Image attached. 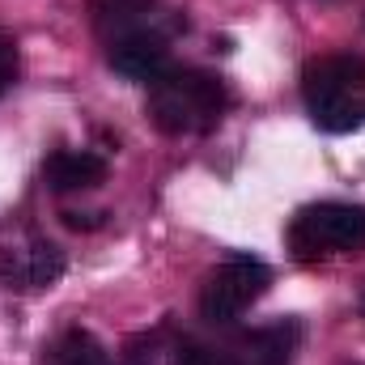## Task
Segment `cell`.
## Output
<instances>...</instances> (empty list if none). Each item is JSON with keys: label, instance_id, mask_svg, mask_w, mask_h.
Returning a JSON list of instances; mask_svg holds the SVG:
<instances>
[{"label": "cell", "instance_id": "7", "mask_svg": "<svg viewBox=\"0 0 365 365\" xmlns=\"http://www.w3.org/2000/svg\"><path fill=\"white\" fill-rule=\"evenodd\" d=\"M0 272L13 289H51L64 276V251L34 234L26 247H13L0 255Z\"/></svg>", "mask_w": 365, "mask_h": 365}, {"label": "cell", "instance_id": "11", "mask_svg": "<svg viewBox=\"0 0 365 365\" xmlns=\"http://www.w3.org/2000/svg\"><path fill=\"white\" fill-rule=\"evenodd\" d=\"M170 365H225V361L217 353H208L204 344H195V340H179L170 349Z\"/></svg>", "mask_w": 365, "mask_h": 365}, {"label": "cell", "instance_id": "14", "mask_svg": "<svg viewBox=\"0 0 365 365\" xmlns=\"http://www.w3.org/2000/svg\"><path fill=\"white\" fill-rule=\"evenodd\" d=\"M361 314H365V297H361Z\"/></svg>", "mask_w": 365, "mask_h": 365}, {"label": "cell", "instance_id": "5", "mask_svg": "<svg viewBox=\"0 0 365 365\" xmlns=\"http://www.w3.org/2000/svg\"><path fill=\"white\" fill-rule=\"evenodd\" d=\"M106 64L128 77V81H158L166 68H170V47H166V34L158 26L149 30H132L123 38H110L106 43Z\"/></svg>", "mask_w": 365, "mask_h": 365}, {"label": "cell", "instance_id": "13", "mask_svg": "<svg viewBox=\"0 0 365 365\" xmlns=\"http://www.w3.org/2000/svg\"><path fill=\"white\" fill-rule=\"evenodd\" d=\"M60 217H64L68 230H98V225H102V212H73V208H68V212H60Z\"/></svg>", "mask_w": 365, "mask_h": 365}, {"label": "cell", "instance_id": "2", "mask_svg": "<svg viewBox=\"0 0 365 365\" xmlns=\"http://www.w3.org/2000/svg\"><path fill=\"white\" fill-rule=\"evenodd\" d=\"M302 102L319 132H353L365 123V60L361 56H323L302 73Z\"/></svg>", "mask_w": 365, "mask_h": 365}, {"label": "cell", "instance_id": "12", "mask_svg": "<svg viewBox=\"0 0 365 365\" xmlns=\"http://www.w3.org/2000/svg\"><path fill=\"white\" fill-rule=\"evenodd\" d=\"M13 81H17V43H13V34L0 30V93Z\"/></svg>", "mask_w": 365, "mask_h": 365}, {"label": "cell", "instance_id": "6", "mask_svg": "<svg viewBox=\"0 0 365 365\" xmlns=\"http://www.w3.org/2000/svg\"><path fill=\"white\" fill-rule=\"evenodd\" d=\"M297 340H302L297 319H276L268 327H251L225 349V365H289L297 353Z\"/></svg>", "mask_w": 365, "mask_h": 365}, {"label": "cell", "instance_id": "4", "mask_svg": "<svg viewBox=\"0 0 365 365\" xmlns=\"http://www.w3.org/2000/svg\"><path fill=\"white\" fill-rule=\"evenodd\" d=\"M272 289V268L255 255H230L217 272H208L200 289V319L225 327L234 319H242L264 293Z\"/></svg>", "mask_w": 365, "mask_h": 365}, {"label": "cell", "instance_id": "10", "mask_svg": "<svg viewBox=\"0 0 365 365\" xmlns=\"http://www.w3.org/2000/svg\"><path fill=\"white\" fill-rule=\"evenodd\" d=\"M43 365H110V353L93 340L90 331L68 327L43 349Z\"/></svg>", "mask_w": 365, "mask_h": 365}, {"label": "cell", "instance_id": "1", "mask_svg": "<svg viewBox=\"0 0 365 365\" xmlns=\"http://www.w3.org/2000/svg\"><path fill=\"white\" fill-rule=\"evenodd\" d=\"M230 110V90L204 68H166L149 81V119L166 136H204Z\"/></svg>", "mask_w": 365, "mask_h": 365}, {"label": "cell", "instance_id": "3", "mask_svg": "<svg viewBox=\"0 0 365 365\" xmlns=\"http://www.w3.org/2000/svg\"><path fill=\"white\" fill-rule=\"evenodd\" d=\"M289 251L297 264H319L331 255L365 251V208L361 204H310L289 221Z\"/></svg>", "mask_w": 365, "mask_h": 365}, {"label": "cell", "instance_id": "8", "mask_svg": "<svg viewBox=\"0 0 365 365\" xmlns=\"http://www.w3.org/2000/svg\"><path fill=\"white\" fill-rule=\"evenodd\" d=\"M90 26L110 43L132 30H149L158 21V0H90Z\"/></svg>", "mask_w": 365, "mask_h": 365}, {"label": "cell", "instance_id": "9", "mask_svg": "<svg viewBox=\"0 0 365 365\" xmlns=\"http://www.w3.org/2000/svg\"><path fill=\"white\" fill-rule=\"evenodd\" d=\"M43 179L51 191H90L106 182V162L98 153H77V149H60L43 162Z\"/></svg>", "mask_w": 365, "mask_h": 365}]
</instances>
